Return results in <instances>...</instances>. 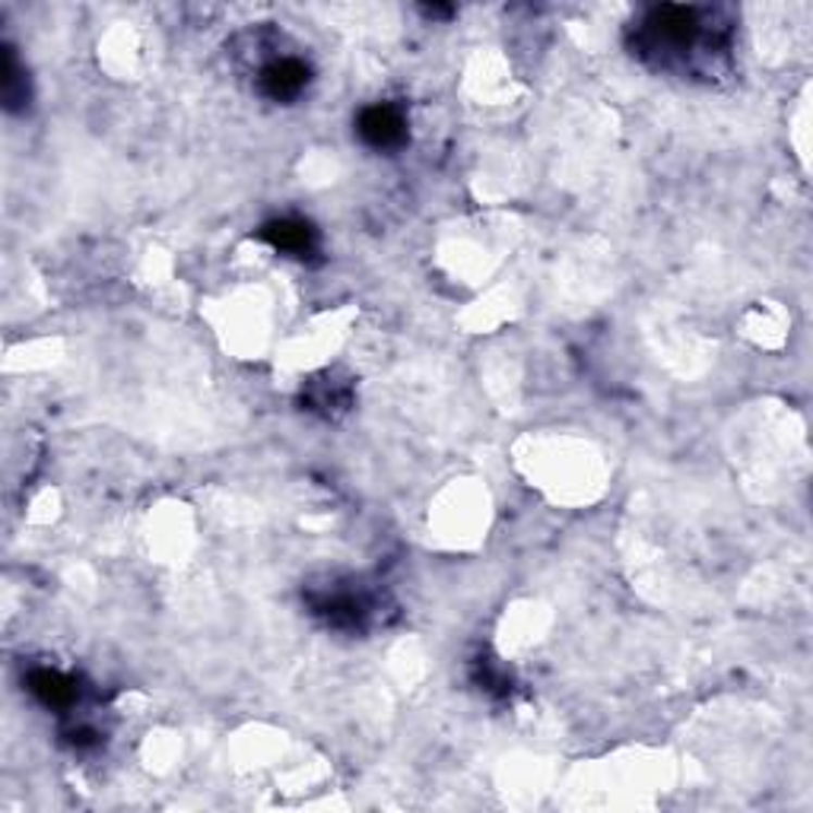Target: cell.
<instances>
[{
    "label": "cell",
    "mask_w": 813,
    "mask_h": 813,
    "mask_svg": "<svg viewBox=\"0 0 813 813\" xmlns=\"http://www.w3.org/2000/svg\"><path fill=\"white\" fill-rule=\"evenodd\" d=\"M261 239L271 242L277 251L289 254H309L315 248V229L299 220H274L261 229Z\"/></svg>",
    "instance_id": "277c9868"
},
{
    "label": "cell",
    "mask_w": 813,
    "mask_h": 813,
    "mask_svg": "<svg viewBox=\"0 0 813 813\" xmlns=\"http://www.w3.org/2000/svg\"><path fill=\"white\" fill-rule=\"evenodd\" d=\"M309 83V67L302 61H292V58H284L277 64H271L264 74H261V89L264 96H271L274 102H286V99H296Z\"/></svg>",
    "instance_id": "7a4b0ae2"
},
{
    "label": "cell",
    "mask_w": 813,
    "mask_h": 813,
    "mask_svg": "<svg viewBox=\"0 0 813 813\" xmlns=\"http://www.w3.org/2000/svg\"><path fill=\"white\" fill-rule=\"evenodd\" d=\"M29 690L33 696L45 702L48 709H67V705H74V699H77V687H74V680H67L64 674H58V671H36L33 677H29Z\"/></svg>",
    "instance_id": "5b68a950"
},
{
    "label": "cell",
    "mask_w": 813,
    "mask_h": 813,
    "mask_svg": "<svg viewBox=\"0 0 813 813\" xmlns=\"http://www.w3.org/2000/svg\"><path fill=\"white\" fill-rule=\"evenodd\" d=\"M360 137L375 150H391L404 143L406 124L391 105H372L360 115Z\"/></svg>",
    "instance_id": "6da1fadb"
},
{
    "label": "cell",
    "mask_w": 813,
    "mask_h": 813,
    "mask_svg": "<svg viewBox=\"0 0 813 813\" xmlns=\"http://www.w3.org/2000/svg\"><path fill=\"white\" fill-rule=\"evenodd\" d=\"M649 26L658 39L680 45V48L696 39V16L687 7H661V10H654Z\"/></svg>",
    "instance_id": "3957f363"
}]
</instances>
